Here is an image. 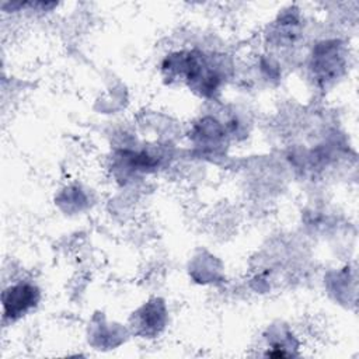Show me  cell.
Instances as JSON below:
<instances>
[{
    "instance_id": "cell-1",
    "label": "cell",
    "mask_w": 359,
    "mask_h": 359,
    "mask_svg": "<svg viewBox=\"0 0 359 359\" xmlns=\"http://www.w3.org/2000/svg\"><path fill=\"white\" fill-rule=\"evenodd\" d=\"M39 297V289L34 283L18 282L8 286L1 294L4 320H18L38 304Z\"/></svg>"
}]
</instances>
